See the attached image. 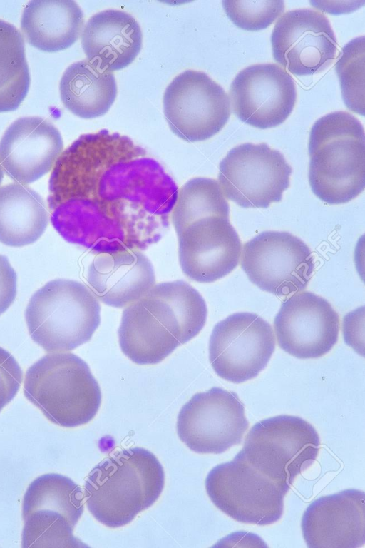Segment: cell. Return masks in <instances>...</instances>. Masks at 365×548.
Wrapping results in <instances>:
<instances>
[{
    "mask_svg": "<svg viewBox=\"0 0 365 548\" xmlns=\"http://www.w3.org/2000/svg\"><path fill=\"white\" fill-rule=\"evenodd\" d=\"M275 348L270 324L256 313L232 314L218 322L209 340V360L220 377L241 383L257 377Z\"/></svg>",
    "mask_w": 365,
    "mask_h": 548,
    "instance_id": "cell-11",
    "label": "cell"
},
{
    "mask_svg": "<svg viewBox=\"0 0 365 548\" xmlns=\"http://www.w3.org/2000/svg\"><path fill=\"white\" fill-rule=\"evenodd\" d=\"M59 91L63 106L84 119L106 114L117 96L113 73L87 59L70 65L63 73Z\"/></svg>",
    "mask_w": 365,
    "mask_h": 548,
    "instance_id": "cell-23",
    "label": "cell"
},
{
    "mask_svg": "<svg viewBox=\"0 0 365 548\" xmlns=\"http://www.w3.org/2000/svg\"><path fill=\"white\" fill-rule=\"evenodd\" d=\"M364 492L348 489L314 500L301 522L309 548H357L365 542Z\"/></svg>",
    "mask_w": 365,
    "mask_h": 548,
    "instance_id": "cell-18",
    "label": "cell"
},
{
    "mask_svg": "<svg viewBox=\"0 0 365 548\" xmlns=\"http://www.w3.org/2000/svg\"><path fill=\"white\" fill-rule=\"evenodd\" d=\"M81 488L68 477L44 474L28 487L23 498L22 517L39 509H51L63 514L74 527L83 512Z\"/></svg>",
    "mask_w": 365,
    "mask_h": 548,
    "instance_id": "cell-27",
    "label": "cell"
},
{
    "mask_svg": "<svg viewBox=\"0 0 365 548\" xmlns=\"http://www.w3.org/2000/svg\"><path fill=\"white\" fill-rule=\"evenodd\" d=\"M364 36L351 39L344 45L336 62V71L345 106L364 116Z\"/></svg>",
    "mask_w": 365,
    "mask_h": 548,
    "instance_id": "cell-30",
    "label": "cell"
},
{
    "mask_svg": "<svg viewBox=\"0 0 365 548\" xmlns=\"http://www.w3.org/2000/svg\"><path fill=\"white\" fill-rule=\"evenodd\" d=\"M24 393L48 420L64 427L90 422L101 402L88 365L71 352H52L33 364L25 375Z\"/></svg>",
    "mask_w": 365,
    "mask_h": 548,
    "instance_id": "cell-4",
    "label": "cell"
},
{
    "mask_svg": "<svg viewBox=\"0 0 365 548\" xmlns=\"http://www.w3.org/2000/svg\"><path fill=\"white\" fill-rule=\"evenodd\" d=\"M87 282L103 303L123 308L143 297L155 283L150 260L140 250L98 253L90 264Z\"/></svg>",
    "mask_w": 365,
    "mask_h": 548,
    "instance_id": "cell-19",
    "label": "cell"
},
{
    "mask_svg": "<svg viewBox=\"0 0 365 548\" xmlns=\"http://www.w3.org/2000/svg\"><path fill=\"white\" fill-rule=\"evenodd\" d=\"M3 178H4V170L0 164V184L2 181Z\"/></svg>",
    "mask_w": 365,
    "mask_h": 548,
    "instance_id": "cell-34",
    "label": "cell"
},
{
    "mask_svg": "<svg viewBox=\"0 0 365 548\" xmlns=\"http://www.w3.org/2000/svg\"><path fill=\"white\" fill-rule=\"evenodd\" d=\"M278 345L299 359L320 357L335 345L339 318L324 298L308 291L283 301L274 320Z\"/></svg>",
    "mask_w": 365,
    "mask_h": 548,
    "instance_id": "cell-15",
    "label": "cell"
},
{
    "mask_svg": "<svg viewBox=\"0 0 365 548\" xmlns=\"http://www.w3.org/2000/svg\"><path fill=\"white\" fill-rule=\"evenodd\" d=\"M48 213L42 197L26 185L0 187V242L21 247L36 242L45 231Z\"/></svg>",
    "mask_w": 365,
    "mask_h": 548,
    "instance_id": "cell-24",
    "label": "cell"
},
{
    "mask_svg": "<svg viewBox=\"0 0 365 548\" xmlns=\"http://www.w3.org/2000/svg\"><path fill=\"white\" fill-rule=\"evenodd\" d=\"M143 41L140 26L130 14L107 9L93 15L81 34V45L91 63L111 72L130 64Z\"/></svg>",
    "mask_w": 365,
    "mask_h": 548,
    "instance_id": "cell-20",
    "label": "cell"
},
{
    "mask_svg": "<svg viewBox=\"0 0 365 548\" xmlns=\"http://www.w3.org/2000/svg\"><path fill=\"white\" fill-rule=\"evenodd\" d=\"M29 85L23 36L14 25L0 19V113L16 110Z\"/></svg>",
    "mask_w": 365,
    "mask_h": 548,
    "instance_id": "cell-26",
    "label": "cell"
},
{
    "mask_svg": "<svg viewBox=\"0 0 365 548\" xmlns=\"http://www.w3.org/2000/svg\"><path fill=\"white\" fill-rule=\"evenodd\" d=\"M21 547H80L84 546L73 534L74 526L61 513L39 509L24 519Z\"/></svg>",
    "mask_w": 365,
    "mask_h": 548,
    "instance_id": "cell-29",
    "label": "cell"
},
{
    "mask_svg": "<svg viewBox=\"0 0 365 548\" xmlns=\"http://www.w3.org/2000/svg\"><path fill=\"white\" fill-rule=\"evenodd\" d=\"M17 275L5 255L0 254V315L14 302L16 295Z\"/></svg>",
    "mask_w": 365,
    "mask_h": 548,
    "instance_id": "cell-33",
    "label": "cell"
},
{
    "mask_svg": "<svg viewBox=\"0 0 365 548\" xmlns=\"http://www.w3.org/2000/svg\"><path fill=\"white\" fill-rule=\"evenodd\" d=\"M271 45L274 61L297 76L326 70L338 51L329 21L322 13L310 9L283 14L272 30Z\"/></svg>",
    "mask_w": 365,
    "mask_h": 548,
    "instance_id": "cell-13",
    "label": "cell"
},
{
    "mask_svg": "<svg viewBox=\"0 0 365 548\" xmlns=\"http://www.w3.org/2000/svg\"><path fill=\"white\" fill-rule=\"evenodd\" d=\"M292 168L267 143L232 148L219 165L218 183L228 199L242 208H268L289 186Z\"/></svg>",
    "mask_w": 365,
    "mask_h": 548,
    "instance_id": "cell-8",
    "label": "cell"
},
{
    "mask_svg": "<svg viewBox=\"0 0 365 548\" xmlns=\"http://www.w3.org/2000/svg\"><path fill=\"white\" fill-rule=\"evenodd\" d=\"M118 333L123 354L140 365L157 364L180 345L140 299L124 309Z\"/></svg>",
    "mask_w": 365,
    "mask_h": 548,
    "instance_id": "cell-25",
    "label": "cell"
},
{
    "mask_svg": "<svg viewBox=\"0 0 365 548\" xmlns=\"http://www.w3.org/2000/svg\"><path fill=\"white\" fill-rule=\"evenodd\" d=\"M241 267L259 288L286 297L307 288L314 263L300 238L288 232L264 231L244 244Z\"/></svg>",
    "mask_w": 365,
    "mask_h": 548,
    "instance_id": "cell-10",
    "label": "cell"
},
{
    "mask_svg": "<svg viewBox=\"0 0 365 548\" xmlns=\"http://www.w3.org/2000/svg\"><path fill=\"white\" fill-rule=\"evenodd\" d=\"M140 300L180 345L195 337L205 324L207 311L205 300L183 280L154 285Z\"/></svg>",
    "mask_w": 365,
    "mask_h": 548,
    "instance_id": "cell-22",
    "label": "cell"
},
{
    "mask_svg": "<svg viewBox=\"0 0 365 548\" xmlns=\"http://www.w3.org/2000/svg\"><path fill=\"white\" fill-rule=\"evenodd\" d=\"M319 445L310 423L284 415L255 424L240 452L255 469L290 489L295 477L316 460Z\"/></svg>",
    "mask_w": 365,
    "mask_h": 548,
    "instance_id": "cell-6",
    "label": "cell"
},
{
    "mask_svg": "<svg viewBox=\"0 0 365 548\" xmlns=\"http://www.w3.org/2000/svg\"><path fill=\"white\" fill-rule=\"evenodd\" d=\"M164 471L157 457L141 447L122 450L98 464L84 486L89 512L116 528L130 522L161 494Z\"/></svg>",
    "mask_w": 365,
    "mask_h": 548,
    "instance_id": "cell-2",
    "label": "cell"
},
{
    "mask_svg": "<svg viewBox=\"0 0 365 548\" xmlns=\"http://www.w3.org/2000/svg\"><path fill=\"white\" fill-rule=\"evenodd\" d=\"M178 238L181 269L194 281L214 282L231 273L239 263L242 245L229 217L197 220Z\"/></svg>",
    "mask_w": 365,
    "mask_h": 548,
    "instance_id": "cell-16",
    "label": "cell"
},
{
    "mask_svg": "<svg viewBox=\"0 0 365 548\" xmlns=\"http://www.w3.org/2000/svg\"><path fill=\"white\" fill-rule=\"evenodd\" d=\"M227 17L240 29L256 31L265 29L283 13V1H222Z\"/></svg>",
    "mask_w": 365,
    "mask_h": 548,
    "instance_id": "cell-31",
    "label": "cell"
},
{
    "mask_svg": "<svg viewBox=\"0 0 365 548\" xmlns=\"http://www.w3.org/2000/svg\"><path fill=\"white\" fill-rule=\"evenodd\" d=\"M83 14L72 0H34L24 9L21 29L32 46L56 52L72 46L79 38Z\"/></svg>",
    "mask_w": 365,
    "mask_h": 548,
    "instance_id": "cell-21",
    "label": "cell"
},
{
    "mask_svg": "<svg viewBox=\"0 0 365 548\" xmlns=\"http://www.w3.org/2000/svg\"><path fill=\"white\" fill-rule=\"evenodd\" d=\"M48 188L56 230L97 254L141 251L158 243L178 193L145 149L106 129L81 135L61 153Z\"/></svg>",
    "mask_w": 365,
    "mask_h": 548,
    "instance_id": "cell-1",
    "label": "cell"
},
{
    "mask_svg": "<svg viewBox=\"0 0 365 548\" xmlns=\"http://www.w3.org/2000/svg\"><path fill=\"white\" fill-rule=\"evenodd\" d=\"M101 306L91 289L68 279L48 282L30 298L25 319L32 340L47 352L74 350L91 340Z\"/></svg>",
    "mask_w": 365,
    "mask_h": 548,
    "instance_id": "cell-5",
    "label": "cell"
},
{
    "mask_svg": "<svg viewBox=\"0 0 365 548\" xmlns=\"http://www.w3.org/2000/svg\"><path fill=\"white\" fill-rule=\"evenodd\" d=\"M205 489L212 503L232 519L263 526L281 519L289 489L255 469L240 452L209 472Z\"/></svg>",
    "mask_w": 365,
    "mask_h": 548,
    "instance_id": "cell-7",
    "label": "cell"
},
{
    "mask_svg": "<svg viewBox=\"0 0 365 548\" xmlns=\"http://www.w3.org/2000/svg\"><path fill=\"white\" fill-rule=\"evenodd\" d=\"M248 426L238 395L217 387L193 395L177 420L178 437L198 453L225 452L241 442Z\"/></svg>",
    "mask_w": 365,
    "mask_h": 548,
    "instance_id": "cell-12",
    "label": "cell"
},
{
    "mask_svg": "<svg viewBox=\"0 0 365 548\" xmlns=\"http://www.w3.org/2000/svg\"><path fill=\"white\" fill-rule=\"evenodd\" d=\"M230 207L217 181L204 177L187 181L178 190L170 219L178 236L197 220L229 217Z\"/></svg>",
    "mask_w": 365,
    "mask_h": 548,
    "instance_id": "cell-28",
    "label": "cell"
},
{
    "mask_svg": "<svg viewBox=\"0 0 365 548\" xmlns=\"http://www.w3.org/2000/svg\"><path fill=\"white\" fill-rule=\"evenodd\" d=\"M63 148L61 135L51 123L38 116L22 117L0 141V164L11 179L26 185L50 171Z\"/></svg>",
    "mask_w": 365,
    "mask_h": 548,
    "instance_id": "cell-17",
    "label": "cell"
},
{
    "mask_svg": "<svg viewBox=\"0 0 365 548\" xmlns=\"http://www.w3.org/2000/svg\"><path fill=\"white\" fill-rule=\"evenodd\" d=\"M309 181L321 201L342 204L357 197L365 186V135L359 120L346 111L319 118L309 138Z\"/></svg>",
    "mask_w": 365,
    "mask_h": 548,
    "instance_id": "cell-3",
    "label": "cell"
},
{
    "mask_svg": "<svg viewBox=\"0 0 365 548\" xmlns=\"http://www.w3.org/2000/svg\"><path fill=\"white\" fill-rule=\"evenodd\" d=\"M233 113L242 122L266 129L281 125L292 113L297 91L289 73L275 64L241 70L230 86Z\"/></svg>",
    "mask_w": 365,
    "mask_h": 548,
    "instance_id": "cell-14",
    "label": "cell"
},
{
    "mask_svg": "<svg viewBox=\"0 0 365 548\" xmlns=\"http://www.w3.org/2000/svg\"><path fill=\"white\" fill-rule=\"evenodd\" d=\"M23 372L15 358L0 347V412L16 396Z\"/></svg>",
    "mask_w": 365,
    "mask_h": 548,
    "instance_id": "cell-32",
    "label": "cell"
},
{
    "mask_svg": "<svg viewBox=\"0 0 365 548\" xmlns=\"http://www.w3.org/2000/svg\"><path fill=\"white\" fill-rule=\"evenodd\" d=\"M230 101L205 73L187 70L175 77L163 95V111L172 132L187 142L207 140L228 121Z\"/></svg>",
    "mask_w": 365,
    "mask_h": 548,
    "instance_id": "cell-9",
    "label": "cell"
}]
</instances>
